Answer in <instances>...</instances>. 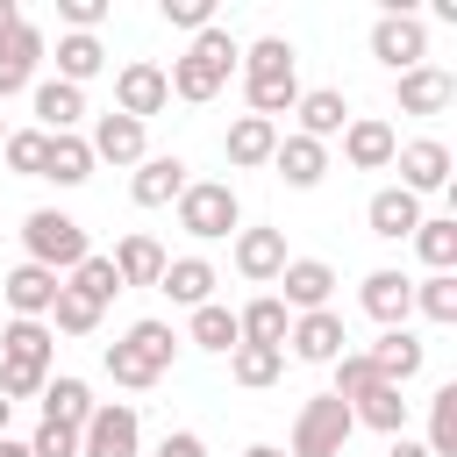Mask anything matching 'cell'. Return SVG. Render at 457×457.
Wrapping results in <instances>:
<instances>
[{
    "label": "cell",
    "mask_w": 457,
    "mask_h": 457,
    "mask_svg": "<svg viewBox=\"0 0 457 457\" xmlns=\"http://www.w3.org/2000/svg\"><path fill=\"white\" fill-rule=\"evenodd\" d=\"M179 343H193V350H214V357H228V350L243 343V328H236V307H221V300L193 307V314H186V336H179Z\"/></svg>",
    "instance_id": "31"
},
{
    "label": "cell",
    "mask_w": 457,
    "mask_h": 457,
    "mask_svg": "<svg viewBox=\"0 0 457 457\" xmlns=\"http://www.w3.org/2000/svg\"><path fill=\"white\" fill-rule=\"evenodd\" d=\"M186 179H193L186 157H143V164L129 171V200H136V207H171V200L186 193Z\"/></svg>",
    "instance_id": "25"
},
{
    "label": "cell",
    "mask_w": 457,
    "mask_h": 457,
    "mask_svg": "<svg viewBox=\"0 0 457 457\" xmlns=\"http://www.w3.org/2000/svg\"><path fill=\"white\" fill-rule=\"evenodd\" d=\"M243 100H250V114L257 121H278V114H293V100H300V57H293V43L286 36H257V43H243Z\"/></svg>",
    "instance_id": "1"
},
{
    "label": "cell",
    "mask_w": 457,
    "mask_h": 457,
    "mask_svg": "<svg viewBox=\"0 0 457 457\" xmlns=\"http://www.w3.org/2000/svg\"><path fill=\"white\" fill-rule=\"evenodd\" d=\"M293 114H300L293 136H314V143H328V136L350 129V100H343V86H314V93H300Z\"/></svg>",
    "instance_id": "26"
},
{
    "label": "cell",
    "mask_w": 457,
    "mask_h": 457,
    "mask_svg": "<svg viewBox=\"0 0 457 457\" xmlns=\"http://www.w3.org/2000/svg\"><path fill=\"white\" fill-rule=\"evenodd\" d=\"M393 164H400V186L421 200V193H443V186H450V164H457V157H450V143L414 136V143H400V150H393Z\"/></svg>",
    "instance_id": "13"
},
{
    "label": "cell",
    "mask_w": 457,
    "mask_h": 457,
    "mask_svg": "<svg viewBox=\"0 0 457 457\" xmlns=\"http://www.w3.org/2000/svg\"><path fill=\"white\" fill-rule=\"evenodd\" d=\"M0 143H7V129H0Z\"/></svg>",
    "instance_id": "52"
},
{
    "label": "cell",
    "mask_w": 457,
    "mask_h": 457,
    "mask_svg": "<svg viewBox=\"0 0 457 457\" xmlns=\"http://www.w3.org/2000/svg\"><path fill=\"white\" fill-rule=\"evenodd\" d=\"M214 286H221V271L207 264V257H164V278H157V293L171 300V307H207L214 300Z\"/></svg>",
    "instance_id": "23"
},
{
    "label": "cell",
    "mask_w": 457,
    "mask_h": 457,
    "mask_svg": "<svg viewBox=\"0 0 457 457\" xmlns=\"http://www.w3.org/2000/svg\"><path fill=\"white\" fill-rule=\"evenodd\" d=\"M328 371H336V386H328V393H336L343 407H350V400H364V393L378 386V371H371V357H364V350H343Z\"/></svg>",
    "instance_id": "43"
},
{
    "label": "cell",
    "mask_w": 457,
    "mask_h": 457,
    "mask_svg": "<svg viewBox=\"0 0 457 457\" xmlns=\"http://www.w3.org/2000/svg\"><path fill=\"white\" fill-rule=\"evenodd\" d=\"M393 150H400L393 121H378V114H350V129H343V157H350V171H386Z\"/></svg>",
    "instance_id": "21"
},
{
    "label": "cell",
    "mask_w": 457,
    "mask_h": 457,
    "mask_svg": "<svg viewBox=\"0 0 457 457\" xmlns=\"http://www.w3.org/2000/svg\"><path fill=\"white\" fill-rule=\"evenodd\" d=\"M350 436H357V421H350V407L336 393L300 400V414H293V457H343Z\"/></svg>",
    "instance_id": "6"
},
{
    "label": "cell",
    "mask_w": 457,
    "mask_h": 457,
    "mask_svg": "<svg viewBox=\"0 0 457 457\" xmlns=\"http://www.w3.org/2000/svg\"><path fill=\"white\" fill-rule=\"evenodd\" d=\"M171 207H179V228H186L193 243H221V236L243 228V200H236L228 179H186V193H179Z\"/></svg>",
    "instance_id": "4"
},
{
    "label": "cell",
    "mask_w": 457,
    "mask_h": 457,
    "mask_svg": "<svg viewBox=\"0 0 457 457\" xmlns=\"http://www.w3.org/2000/svg\"><path fill=\"white\" fill-rule=\"evenodd\" d=\"M100 71H107V43L100 36H57V79L64 86L86 93V79H100Z\"/></svg>",
    "instance_id": "34"
},
{
    "label": "cell",
    "mask_w": 457,
    "mask_h": 457,
    "mask_svg": "<svg viewBox=\"0 0 457 457\" xmlns=\"http://www.w3.org/2000/svg\"><path fill=\"white\" fill-rule=\"evenodd\" d=\"M364 357H371L378 386H407V378H421V364H428V343H421L414 328H386L378 343H364Z\"/></svg>",
    "instance_id": "17"
},
{
    "label": "cell",
    "mask_w": 457,
    "mask_h": 457,
    "mask_svg": "<svg viewBox=\"0 0 457 457\" xmlns=\"http://www.w3.org/2000/svg\"><path fill=\"white\" fill-rule=\"evenodd\" d=\"M350 421H357V428H378L386 443L407 436V400H400V386H371L364 400H350Z\"/></svg>",
    "instance_id": "33"
},
{
    "label": "cell",
    "mask_w": 457,
    "mask_h": 457,
    "mask_svg": "<svg viewBox=\"0 0 457 457\" xmlns=\"http://www.w3.org/2000/svg\"><path fill=\"white\" fill-rule=\"evenodd\" d=\"M278 371H286V350H264V343H236L228 350V378L236 386H278Z\"/></svg>",
    "instance_id": "38"
},
{
    "label": "cell",
    "mask_w": 457,
    "mask_h": 457,
    "mask_svg": "<svg viewBox=\"0 0 457 457\" xmlns=\"http://www.w3.org/2000/svg\"><path fill=\"white\" fill-rule=\"evenodd\" d=\"M271 286H278V307L286 314H314V307L336 300V264L328 257H286V271Z\"/></svg>",
    "instance_id": "10"
},
{
    "label": "cell",
    "mask_w": 457,
    "mask_h": 457,
    "mask_svg": "<svg viewBox=\"0 0 457 457\" xmlns=\"http://www.w3.org/2000/svg\"><path fill=\"white\" fill-rule=\"evenodd\" d=\"M86 150H93V164H143L150 157V129L143 121H129V114H100L93 121V136H86Z\"/></svg>",
    "instance_id": "16"
},
{
    "label": "cell",
    "mask_w": 457,
    "mask_h": 457,
    "mask_svg": "<svg viewBox=\"0 0 457 457\" xmlns=\"http://www.w3.org/2000/svg\"><path fill=\"white\" fill-rule=\"evenodd\" d=\"M29 457H79V436H71V428H57V421H36Z\"/></svg>",
    "instance_id": "45"
},
{
    "label": "cell",
    "mask_w": 457,
    "mask_h": 457,
    "mask_svg": "<svg viewBox=\"0 0 457 457\" xmlns=\"http://www.w3.org/2000/svg\"><path fill=\"white\" fill-rule=\"evenodd\" d=\"M407 243H414V257L428 271H457V214H421V228Z\"/></svg>",
    "instance_id": "35"
},
{
    "label": "cell",
    "mask_w": 457,
    "mask_h": 457,
    "mask_svg": "<svg viewBox=\"0 0 457 457\" xmlns=\"http://www.w3.org/2000/svg\"><path fill=\"white\" fill-rule=\"evenodd\" d=\"M343 350H350V328H343L336 307L293 314V328H286V357H300V364H336Z\"/></svg>",
    "instance_id": "11"
},
{
    "label": "cell",
    "mask_w": 457,
    "mask_h": 457,
    "mask_svg": "<svg viewBox=\"0 0 457 457\" xmlns=\"http://www.w3.org/2000/svg\"><path fill=\"white\" fill-rule=\"evenodd\" d=\"M157 457H207V443H200L193 428H171V436L157 443Z\"/></svg>",
    "instance_id": "46"
},
{
    "label": "cell",
    "mask_w": 457,
    "mask_h": 457,
    "mask_svg": "<svg viewBox=\"0 0 457 457\" xmlns=\"http://www.w3.org/2000/svg\"><path fill=\"white\" fill-rule=\"evenodd\" d=\"M50 357H57V336H50V321H7V328H0V364L50 378Z\"/></svg>",
    "instance_id": "24"
},
{
    "label": "cell",
    "mask_w": 457,
    "mask_h": 457,
    "mask_svg": "<svg viewBox=\"0 0 457 457\" xmlns=\"http://www.w3.org/2000/svg\"><path fill=\"white\" fill-rule=\"evenodd\" d=\"M271 171H278L293 193H314V186L328 179V143H314V136H278Z\"/></svg>",
    "instance_id": "22"
},
{
    "label": "cell",
    "mask_w": 457,
    "mask_h": 457,
    "mask_svg": "<svg viewBox=\"0 0 457 457\" xmlns=\"http://www.w3.org/2000/svg\"><path fill=\"white\" fill-rule=\"evenodd\" d=\"M371 57L400 79V71H414V64H428V29H421V14H407V7H386L378 21H371Z\"/></svg>",
    "instance_id": "7"
},
{
    "label": "cell",
    "mask_w": 457,
    "mask_h": 457,
    "mask_svg": "<svg viewBox=\"0 0 457 457\" xmlns=\"http://www.w3.org/2000/svg\"><path fill=\"white\" fill-rule=\"evenodd\" d=\"M0 457H29V443H14V436H0Z\"/></svg>",
    "instance_id": "50"
},
{
    "label": "cell",
    "mask_w": 457,
    "mask_h": 457,
    "mask_svg": "<svg viewBox=\"0 0 457 457\" xmlns=\"http://www.w3.org/2000/svg\"><path fill=\"white\" fill-rule=\"evenodd\" d=\"M57 271H43V264H14L7 278H0V293H7V307H14V321H50V300H57Z\"/></svg>",
    "instance_id": "20"
},
{
    "label": "cell",
    "mask_w": 457,
    "mask_h": 457,
    "mask_svg": "<svg viewBox=\"0 0 457 457\" xmlns=\"http://www.w3.org/2000/svg\"><path fill=\"white\" fill-rule=\"evenodd\" d=\"M79 457H143V421L129 400H100L93 421L79 428Z\"/></svg>",
    "instance_id": "8"
},
{
    "label": "cell",
    "mask_w": 457,
    "mask_h": 457,
    "mask_svg": "<svg viewBox=\"0 0 457 457\" xmlns=\"http://www.w3.org/2000/svg\"><path fill=\"white\" fill-rule=\"evenodd\" d=\"M29 114H36L43 136H79V121H86V93L64 86V79H36V86H29Z\"/></svg>",
    "instance_id": "15"
},
{
    "label": "cell",
    "mask_w": 457,
    "mask_h": 457,
    "mask_svg": "<svg viewBox=\"0 0 457 457\" xmlns=\"http://www.w3.org/2000/svg\"><path fill=\"white\" fill-rule=\"evenodd\" d=\"M164 107H171L164 64H150V57H129V64L114 71V114H129V121H143V129H150V114H164Z\"/></svg>",
    "instance_id": "9"
},
{
    "label": "cell",
    "mask_w": 457,
    "mask_h": 457,
    "mask_svg": "<svg viewBox=\"0 0 457 457\" xmlns=\"http://www.w3.org/2000/svg\"><path fill=\"white\" fill-rule=\"evenodd\" d=\"M93 328H100V307H93L86 293L57 286V300H50V336H93Z\"/></svg>",
    "instance_id": "41"
},
{
    "label": "cell",
    "mask_w": 457,
    "mask_h": 457,
    "mask_svg": "<svg viewBox=\"0 0 457 457\" xmlns=\"http://www.w3.org/2000/svg\"><path fill=\"white\" fill-rule=\"evenodd\" d=\"M43 150H50L43 129H7V143H0L7 171H21V179H43Z\"/></svg>",
    "instance_id": "42"
},
{
    "label": "cell",
    "mask_w": 457,
    "mask_h": 457,
    "mask_svg": "<svg viewBox=\"0 0 457 457\" xmlns=\"http://www.w3.org/2000/svg\"><path fill=\"white\" fill-rule=\"evenodd\" d=\"M7 421H14V407H7V400H0V436H7Z\"/></svg>",
    "instance_id": "51"
},
{
    "label": "cell",
    "mask_w": 457,
    "mask_h": 457,
    "mask_svg": "<svg viewBox=\"0 0 457 457\" xmlns=\"http://www.w3.org/2000/svg\"><path fill=\"white\" fill-rule=\"evenodd\" d=\"M43 179H57V186H86V179H93V150H86V136H50V150H43Z\"/></svg>",
    "instance_id": "37"
},
{
    "label": "cell",
    "mask_w": 457,
    "mask_h": 457,
    "mask_svg": "<svg viewBox=\"0 0 457 457\" xmlns=\"http://www.w3.org/2000/svg\"><path fill=\"white\" fill-rule=\"evenodd\" d=\"M64 286H71V293H86V300H93L100 314H107V300L121 293V278H114V257H107V250H93V257H86L79 271H64Z\"/></svg>",
    "instance_id": "40"
},
{
    "label": "cell",
    "mask_w": 457,
    "mask_h": 457,
    "mask_svg": "<svg viewBox=\"0 0 457 457\" xmlns=\"http://www.w3.org/2000/svg\"><path fill=\"white\" fill-rule=\"evenodd\" d=\"M386 457H428V450H421L414 436H393V443H386Z\"/></svg>",
    "instance_id": "47"
},
{
    "label": "cell",
    "mask_w": 457,
    "mask_h": 457,
    "mask_svg": "<svg viewBox=\"0 0 457 457\" xmlns=\"http://www.w3.org/2000/svg\"><path fill=\"white\" fill-rule=\"evenodd\" d=\"M107 257H114L121 293H129V286H157V278H164V243H157V236H121Z\"/></svg>",
    "instance_id": "30"
},
{
    "label": "cell",
    "mask_w": 457,
    "mask_h": 457,
    "mask_svg": "<svg viewBox=\"0 0 457 457\" xmlns=\"http://www.w3.org/2000/svg\"><path fill=\"white\" fill-rule=\"evenodd\" d=\"M236 271H243L250 286H271V278L286 271V228H271V221L236 228Z\"/></svg>",
    "instance_id": "19"
},
{
    "label": "cell",
    "mask_w": 457,
    "mask_h": 457,
    "mask_svg": "<svg viewBox=\"0 0 457 457\" xmlns=\"http://www.w3.org/2000/svg\"><path fill=\"white\" fill-rule=\"evenodd\" d=\"M414 314L436 321V328H450V321H457V271H428V278H414Z\"/></svg>",
    "instance_id": "39"
},
{
    "label": "cell",
    "mask_w": 457,
    "mask_h": 457,
    "mask_svg": "<svg viewBox=\"0 0 457 457\" xmlns=\"http://www.w3.org/2000/svg\"><path fill=\"white\" fill-rule=\"evenodd\" d=\"M221 150H228V164H236V171H264V164H271V150H278V121L236 114V121H228V136H221Z\"/></svg>",
    "instance_id": "27"
},
{
    "label": "cell",
    "mask_w": 457,
    "mask_h": 457,
    "mask_svg": "<svg viewBox=\"0 0 457 457\" xmlns=\"http://www.w3.org/2000/svg\"><path fill=\"white\" fill-rule=\"evenodd\" d=\"M428 457H457V378H443L428 393V436H421Z\"/></svg>",
    "instance_id": "36"
},
{
    "label": "cell",
    "mask_w": 457,
    "mask_h": 457,
    "mask_svg": "<svg viewBox=\"0 0 457 457\" xmlns=\"http://www.w3.org/2000/svg\"><path fill=\"white\" fill-rule=\"evenodd\" d=\"M236 64H243V43H236V36L214 21V29H200V36H193V43L171 57L164 86H171V100H193V107H200V100H214V93L236 79Z\"/></svg>",
    "instance_id": "2"
},
{
    "label": "cell",
    "mask_w": 457,
    "mask_h": 457,
    "mask_svg": "<svg viewBox=\"0 0 457 457\" xmlns=\"http://www.w3.org/2000/svg\"><path fill=\"white\" fill-rule=\"evenodd\" d=\"M7 29H21V7H14V0H0V36H7Z\"/></svg>",
    "instance_id": "48"
},
{
    "label": "cell",
    "mask_w": 457,
    "mask_h": 457,
    "mask_svg": "<svg viewBox=\"0 0 457 457\" xmlns=\"http://www.w3.org/2000/svg\"><path fill=\"white\" fill-rule=\"evenodd\" d=\"M171 357H179V336H171V321L150 314V321H129L121 343H107V378L129 386V393H150L171 371Z\"/></svg>",
    "instance_id": "3"
},
{
    "label": "cell",
    "mask_w": 457,
    "mask_h": 457,
    "mask_svg": "<svg viewBox=\"0 0 457 457\" xmlns=\"http://www.w3.org/2000/svg\"><path fill=\"white\" fill-rule=\"evenodd\" d=\"M21 250H29V264H43V271H79L86 257H93V243H86V228L64 214V207H36L29 221H21Z\"/></svg>",
    "instance_id": "5"
},
{
    "label": "cell",
    "mask_w": 457,
    "mask_h": 457,
    "mask_svg": "<svg viewBox=\"0 0 457 457\" xmlns=\"http://www.w3.org/2000/svg\"><path fill=\"white\" fill-rule=\"evenodd\" d=\"M357 307H364L371 321H386V328H407V314H414V278L393 271V264H378V271H364Z\"/></svg>",
    "instance_id": "14"
},
{
    "label": "cell",
    "mask_w": 457,
    "mask_h": 457,
    "mask_svg": "<svg viewBox=\"0 0 457 457\" xmlns=\"http://www.w3.org/2000/svg\"><path fill=\"white\" fill-rule=\"evenodd\" d=\"M36 400H43V421H57V428H71V436H79V428L93 421V407H100L86 378H57V371H50V386H43Z\"/></svg>",
    "instance_id": "29"
},
{
    "label": "cell",
    "mask_w": 457,
    "mask_h": 457,
    "mask_svg": "<svg viewBox=\"0 0 457 457\" xmlns=\"http://www.w3.org/2000/svg\"><path fill=\"white\" fill-rule=\"evenodd\" d=\"M157 14H164L171 29H186V36L214 29V0H157Z\"/></svg>",
    "instance_id": "44"
},
{
    "label": "cell",
    "mask_w": 457,
    "mask_h": 457,
    "mask_svg": "<svg viewBox=\"0 0 457 457\" xmlns=\"http://www.w3.org/2000/svg\"><path fill=\"white\" fill-rule=\"evenodd\" d=\"M243 457H286V450H278V443H250Z\"/></svg>",
    "instance_id": "49"
},
{
    "label": "cell",
    "mask_w": 457,
    "mask_h": 457,
    "mask_svg": "<svg viewBox=\"0 0 457 457\" xmlns=\"http://www.w3.org/2000/svg\"><path fill=\"white\" fill-rule=\"evenodd\" d=\"M236 328H243V343H264V350H286V328H293V314L278 307V293H257L250 307H236Z\"/></svg>",
    "instance_id": "32"
},
{
    "label": "cell",
    "mask_w": 457,
    "mask_h": 457,
    "mask_svg": "<svg viewBox=\"0 0 457 457\" xmlns=\"http://www.w3.org/2000/svg\"><path fill=\"white\" fill-rule=\"evenodd\" d=\"M364 228H371L378 243H407V236L421 228V200H414L407 186H378V193L364 200Z\"/></svg>",
    "instance_id": "18"
},
{
    "label": "cell",
    "mask_w": 457,
    "mask_h": 457,
    "mask_svg": "<svg viewBox=\"0 0 457 457\" xmlns=\"http://www.w3.org/2000/svg\"><path fill=\"white\" fill-rule=\"evenodd\" d=\"M457 100V79L443 71V64H414V71H400V114H443Z\"/></svg>",
    "instance_id": "28"
},
{
    "label": "cell",
    "mask_w": 457,
    "mask_h": 457,
    "mask_svg": "<svg viewBox=\"0 0 457 457\" xmlns=\"http://www.w3.org/2000/svg\"><path fill=\"white\" fill-rule=\"evenodd\" d=\"M43 50H50V36H43L29 14H21V29H7V36H0V100H14V93H29V86H36Z\"/></svg>",
    "instance_id": "12"
}]
</instances>
